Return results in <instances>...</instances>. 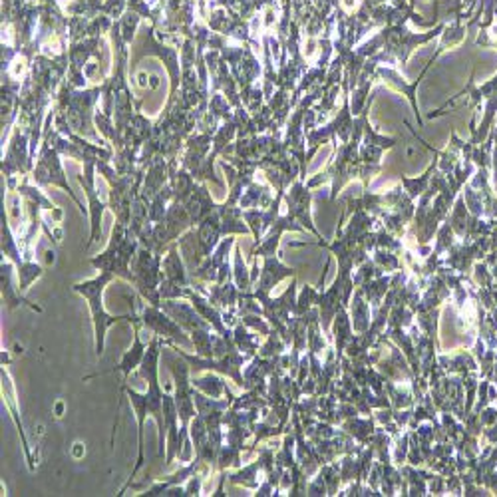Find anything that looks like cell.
<instances>
[{"label":"cell","mask_w":497,"mask_h":497,"mask_svg":"<svg viewBox=\"0 0 497 497\" xmlns=\"http://www.w3.org/2000/svg\"><path fill=\"white\" fill-rule=\"evenodd\" d=\"M167 338H161L153 334V338L150 340L148 353L143 356V363L140 366V372L145 380H148V388H145L143 394H140L138 390L130 388L126 384L122 387V392H126V396L130 398V404L134 406L135 418H138V464L132 469V479L135 477V474L145 466V458H143V428H145V418L151 416L156 420L158 424V456L164 458L166 452V444H167V430H166V418H164V396L166 392L164 388L159 387V354L161 348L169 346ZM132 479L127 484H132ZM126 484V485H127ZM124 490V487H122Z\"/></svg>","instance_id":"obj_1"},{"label":"cell","mask_w":497,"mask_h":497,"mask_svg":"<svg viewBox=\"0 0 497 497\" xmlns=\"http://www.w3.org/2000/svg\"><path fill=\"white\" fill-rule=\"evenodd\" d=\"M111 281H116V277L111 273L100 271L98 277L76 282L72 287L76 293L82 295L86 301H88L90 306V314H92V324H94V342H96V354L102 356L104 354V346H106V332L116 324L118 321H127V322H142V316L132 313L126 314H110L104 306V290L110 285Z\"/></svg>","instance_id":"obj_2"},{"label":"cell","mask_w":497,"mask_h":497,"mask_svg":"<svg viewBox=\"0 0 497 497\" xmlns=\"http://www.w3.org/2000/svg\"><path fill=\"white\" fill-rule=\"evenodd\" d=\"M140 247H142L140 239L132 233L130 227L116 221L114 229H111V237L106 251L100 253L98 257H94L90 263L92 267H96L98 271L111 273L116 279H124L134 285L132 263L135 259V255H138Z\"/></svg>","instance_id":"obj_3"},{"label":"cell","mask_w":497,"mask_h":497,"mask_svg":"<svg viewBox=\"0 0 497 497\" xmlns=\"http://www.w3.org/2000/svg\"><path fill=\"white\" fill-rule=\"evenodd\" d=\"M161 263H164V255L153 253L145 247H140V251L132 263L134 287L143 301H148L153 306H161L159 287H161V281H164V269H161Z\"/></svg>","instance_id":"obj_4"},{"label":"cell","mask_w":497,"mask_h":497,"mask_svg":"<svg viewBox=\"0 0 497 497\" xmlns=\"http://www.w3.org/2000/svg\"><path fill=\"white\" fill-rule=\"evenodd\" d=\"M42 143H45V145H42L37 166H34V169H32L34 182H37L38 187H48V185L62 187V190L76 201V205H78L82 216H88V211L84 209V203L74 195L70 183H68L62 161H60V151L56 148H53V145H50L46 140Z\"/></svg>","instance_id":"obj_5"},{"label":"cell","mask_w":497,"mask_h":497,"mask_svg":"<svg viewBox=\"0 0 497 497\" xmlns=\"http://www.w3.org/2000/svg\"><path fill=\"white\" fill-rule=\"evenodd\" d=\"M169 346L175 350V353L182 356L183 360H187L190 363V366L193 368L195 372H200V371H213V372H219L223 376H229L231 380H233L239 388H245V379H243V366L245 363L251 356H247L243 354L241 350H231V353H227L225 356H221V358H203V356H193V354H187L185 350L179 348L177 345H174V342H169Z\"/></svg>","instance_id":"obj_6"},{"label":"cell","mask_w":497,"mask_h":497,"mask_svg":"<svg viewBox=\"0 0 497 497\" xmlns=\"http://www.w3.org/2000/svg\"><path fill=\"white\" fill-rule=\"evenodd\" d=\"M190 363H171L169 371L174 374L175 382V408L179 414V424H182V436L187 442V436H190V426L193 422V418L197 416V406L193 398V384L190 379Z\"/></svg>","instance_id":"obj_7"},{"label":"cell","mask_w":497,"mask_h":497,"mask_svg":"<svg viewBox=\"0 0 497 497\" xmlns=\"http://www.w3.org/2000/svg\"><path fill=\"white\" fill-rule=\"evenodd\" d=\"M98 169V161H86L84 164V174L78 175V182L84 187L86 195H88V208H90V241L88 247H92L102 239V217H104L106 203L100 201L96 193V177L94 171Z\"/></svg>","instance_id":"obj_8"},{"label":"cell","mask_w":497,"mask_h":497,"mask_svg":"<svg viewBox=\"0 0 497 497\" xmlns=\"http://www.w3.org/2000/svg\"><path fill=\"white\" fill-rule=\"evenodd\" d=\"M140 316H142L143 329L151 330L156 337L182 342V345H187V346L190 345L193 346V340L190 337H185V330L179 327V324L171 319V316L161 306H153V305L143 306Z\"/></svg>","instance_id":"obj_9"},{"label":"cell","mask_w":497,"mask_h":497,"mask_svg":"<svg viewBox=\"0 0 497 497\" xmlns=\"http://www.w3.org/2000/svg\"><path fill=\"white\" fill-rule=\"evenodd\" d=\"M235 243H237L235 235H229L227 239H223V241L217 245L216 251H213L208 257V259H205L200 265V267L190 273L191 282H217V277H219L221 269L229 263L231 247H233Z\"/></svg>","instance_id":"obj_10"},{"label":"cell","mask_w":497,"mask_h":497,"mask_svg":"<svg viewBox=\"0 0 497 497\" xmlns=\"http://www.w3.org/2000/svg\"><path fill=\"white\" fill-rule=\"evenodd\" d=\"M295 275V269L285 267L279 261V257H265L263 261V269H261V275L257 279V289L253 290V297H261V295H269L273 287H277L282 279L287 277H293Z\"/></svg>","instance_id":"obj_11"},{"label":"cell","mask_w":497,"mask_h":497,"mask_svg":"<svg viewBox=\"0 0 497 497\" xmlns=\"http://www.w3.org/2000/svg\"><path fill=\"white\" fill-rule=\"evenodd\" d=\"M142 327H143L142 322L134 324V345H132L130 350H126L122 360H119L114 371H111V372H122V387H126V384H127V379H130L132 371H135V368L142 366L143 356H145V353H148L150 342H143Z\"/></svg>","instance_id":"obj_12"},{"label":"cell","mask_w":497,"mask_h":497,"mask_svg":"<svg viewBox=\"0 0 497 497\" xmlns=\"http://www.w3.org/2000/svg\"><path fill=\"white\" fill-rule=\"evenodd\" d=\"M14 263L3 259V269H0V285H3V303L6 305L8 311H14L19 306H29L32 311L42 313V308L38 305H34L27 298L20 297V289L14 282V273H12Z\"/></svg>","instance_id":"obj_13"},{"label":"cell","mask_w":497,"mask_h":497,"mask_svg":"<svg viewBox=\"0 0 497 497\" xmlns=\"http://www.w3.org/2000/svg\"><path fill=\"white\" fill-rule=\"evenodd\" d=\"M287 203H289V216L295 221L303 223L305 227L308 225V229H311L314 235H319L316 233V229L313 227L311 213H308V208H311V193H308V190L303 183L293 185V190H290L287 195Z\"/></svg>","instance_id":"obj_14"},{"label":"cell","mask_w":497,"mask_h":497,"mask_svg":"<svg viewBox=\"0 0 497 497\" xmlns=\"http://www.w3.org/2000/svg\"><path fill=\"white\" fill-rule=\"evenodd\" d=\"M191 384L197 390L208 394L211 398H223L231 394L227 382L223 380V374L213 371H209L205 376H195V379H191Z\"/></svg>","instance_id":"obj_15"},{"label":"cell","mask_w":497,"mask_h":497,"mask_svg":"<svg viewBox=\"0 0 497 497\" xmlns=\"http://www.w3.org/2000/svg\"><path fill=\"white\" fill-rule=\"evenodd\" d=\"M233 342H235L237 350H241L243 354L251 356V358L259 353V346H261L259 334H257L253 329H248L247 324L241 321H239L233 327Z\"/></svg>","instance_id":"obj_16"},{"label":"cell","mask_w":497,"mask_h":497,"mask_svg":"<svg viewBox=\"0 0 497 497\" xmlns=\"http://www.w3.org/2000/svg\"><path fill=\"white\" fill-rule=\"evenodd\" d=\"M3 390H4V400L8 402V408H11L12 418H14V422H16V428H19V432L22 436L24 452H27V458H29V466H30V469H34L32 458H30V450H29V440H27V436H24V428H22L20 420H19V408H16V404H14V387H12V382H11V376H8V372L4 371V366H3Z\"/></svg>","instance_id":"obj_17"},{"label":"cell","mask_w":497,"mask_h":497,"mask_svg":"<svg viewBox=\"0 0 497 497\" xmlns=\"http://www.w3.org/2000/svg\"><path fill=\"white\" fill-rule=\"evenodd\" d=\"M353 329L363 334L368 329H371V308H368V303L364 301V290H356L354 298H353Z\"/></svg>","instance_id":"obj_18"},{"label":"cell","mask_w":497,"mask_h":497,"mask_svg":"<svg viewBox=\"0 0 497 497\" xmlns=\"http://www.w3.org/2000/svg\"><path fill=\"white\" fill-rule=\"evenodd\" d=\"M233 281L237 289L241 290V293H248L253 285V277H251V271L247 269V265L243 261V255H241V247L239 243L233 245Z\"/></svg>","instance_id":"obj_19"},{"label":"cell","mask_w":497,"mask_h":497,"mask_svg":"<svg viewBox=\"0 0 497 497\" xmlns=\"http://www.w3.org/2000/svg\"><path fill=\"white\" fill-rule=\"evenodd\" d=\"M16 273H19L20 293H27L32 282L45 275V267H42V265H38V263H34V261H24L20 267L16 269Z\"/></svg>","instance_id":"obj_20"},{"label":"cell","mask_w":497,"mask_h":497,"mask_svg":"<svg viewBox=\"0 0 497 497\" xmlns=\"http://www.w3.org/2000/svg\"><path fill=\"white\" fill-rule=\"evenodd\" d=\"M327 428H329V426H319V430H327ZM332 434H334V432H321L322 438H327V436H332Z\"/></svg>","instance_id":"obj_21"}]
</instances>
